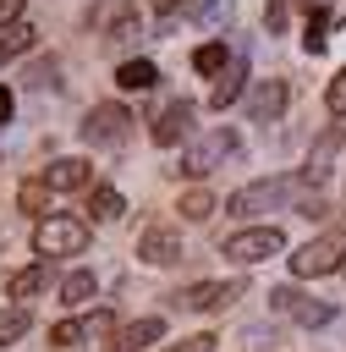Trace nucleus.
Returning a JSON list of instances; mask_svg holds the SVG:
<instances>
[{
  "instance_id": "f257e3e1",
  "label": "nucleus",
  "mask_w": 346,
  "mask_h": 352,
  "mask_svg": "<svg viewBox=\"0 0 346 352\" xmlns=\"http://www.w3.org/2000/svg\"><path fill=\"white\" fill-rule=\"evenodd\" d=\"M302 198V176H264V182H247L231 192V214H264V209H291Z\"/></svg>"
},
{
  "instance_id": "f03ea898",
  "label": "nucleus",
  "mask_w": 346,
  "mask_h": 352,
  "mask_svg": "<svg viewBox=\"0 0 346 352\" xmlns=\"http://www.w3.org/2000/svg\"><path fill=\"white\" fill-rule=\"evenodd\" d=\"M346 264V231H319L313 242H302L291 253V275L297 280H313V275H335Z\"/></svg>"
},
{
  "instance_id": "7ed1b4c3",
  "label": "nucleus",
  "mask_w": 346,
  "mask_h": 352,
  "mask_svg": "<svg viewBox=\"0 0 346 352\" xmlns=\"http://www.w3.org/2000/svg\"><path fill=\"white\" fill-rule=\"evenodd\" d=\"M88 220H71V214H44L38 220V231H33V248L44 253V258H71V253H82L88 248Z\"/></svg>"
},
{
  "instance_id": "20e7f679",
  "label": "nucleus",
  "mask_w": 346,
  "mask_h": 352,
  "mask_svg": "<svg viewBox=\"0 0 346 352\" xmlns=\"http://www.w3.org/2000/svg\"><path fill=\"white\" fill-rule=\"evenodd\" d=\"M132 138V110L126 104H93L88 110V121H82V143H93V148H121Z\"/></svg>"
},
{
  "instance_id": "39448f33",
  "label": "nucleus",
  "mask_w": 346,
  "mask_h": 352,
  "mask_svg": "<svg viewBox=\"0 0 346 352\" xmlns=\"http://www.w3.org/2000/svg\"><path fill=\"white\" fill-rule=\"evenodd\" d=\"M231 264H264V258H275V253H286V236L275 231V226H247V231H236V236H225V248H220Z\"/></svg>"
},
{
  "instance_id": "423d86ee",
  "label": "nucleus",
  "mask_w": 346,
  "mask_h": 352,
  "mask_svg": "<svg viewBox=\"0 0 346 352\" xmlns=\"http://www.w3.org/2000/svg\"><path fill=\"white\" fill-rule=\"evenodd\" d=\"M236 148H242V138H236L231 126H214L203 143H192V148H187V160H181L176 170H181V176H209V170H220V160H231Z\"/></svg>"
},
{
  "instance_id": "0eeeda50",
  "label": "nucleus",
  "mask_w": 346,
  "mask_h": 352,
  "mask_svg": "<svg viewBox=\"0 0 346 352\" xmlns=\"http://www.w3.org/2000/svg\"><path fill=\"white\" fill-rule=\"evenodd\" d=\"M269 308H275V314H286V319H297V324H308V330H319V324H330V319H335V308H330V302L308 297V292H302V286H291V280L269 292Z\"/></svg>"
},
{
  "instance_id": "6e6552de",
  "label": "nucleus",
  "mask_w": 346,
  "mask_h": 352,
  "mask_svg": "<svg viewBox=\"0 0 346 352\" xmlns=\"http://www.w3.org/2000/svg\"><path fill=\"white\" fill-rule=\"evenodd\" d=\"M236 297H247V280H198V286L176 292V308H187V314H220Z\"/></svg>"
},
{
  "instance_id": "1a4fd4ad",
  "label": "nucleus",
  "mask_w": 346,
  "mask_h": 352,
  "mask_svg": "<svg viewBox=\"0 0 346 352\" xmlns=\"http://www.w3.org/2000/svg\"><path fill=\"white\" fill-rule=\"evenodd\" d=\"M104 336H115V314H110V308H93V314H82V319H60V324L49 330L55 346H82V341H104Z\"/></svg>"
},
{
  "instance_id": "9d476101",
  "label": "nucleus",
  "mask_w": 346,
  "mask_h": 352,
  "mask_svg": "<svg viewBox=\"0 0 346 352\" xmlns=\"http://www.w3.org/2000/svg\"><path fill=\"white\" fill-rule=\"evenodd\" d=\"M341 143H346V126L335 121V126H324L319 138H313V148H308V165H302V187H319L330 170H335V154H341Z\"/></svg>"
},
{
  "instance_id": "9b49d317",
  "label": "nucleus",
  "mask_w": 346,
  "mask_h": 352,
  "mask_svg": "<svg viewBox=\"0 0 346 352\" xmlns=\"http://www.w3.org/2000/svg\"><path fill=\"white\" fill-rule=\"evenodd\" d=\"M286 104H291V82L286 77H258L253 94H247V116L253 121H280Z\"/></svg>"
},
{
  "instance_id": "f8f14e48",
  "label": "nucleus",
  "mask_w": 346,
  "mask_h": 352,
  "mask_svg": "<svg viewBox=\"0 0 346 352\" xmlns=\"http://www.w3.org/2000/svg\"><path fill=\"white\" fill-rule=\"evenodd\" d=\"M49 192H82L88 182H93V165L82 160V154H60V160H49L44 165V176H38Z\"/></svg>"
},
{
  "instance_id": "ddd939ff",
  "label": "nucleus",
  "mask_w": 346,
  "mask_h": 352,
  "mask_svg": "<svg viewBox=\"0 0 346 352\" xmlns=\"http://www.w3.org/2000/svg\"><path fill=\"white\" fill-rule=\"evenodd\" d=\"M137 258L143 264H154V270H170V264H181V236L170 231V226H148L143 236H137Z\"/></svg>"
},
{
  "instance_id": "4468645a",
  "label": "nucleus",
  "mask_w": 346,
  "mask_h": 352,
  "mask_svg": "<svg viewBox=\"0 0 346 352\" xmlns=\"http://www.w3.org/2000/svg\"><path fill=\"white\" fill-rule=\"evenodd\" d=\"M192 121H198V104H192V99H176V104L154 110V143H159V148L181 143V138L192 132Z\"/></svg>"
},
{
  "instance_id": "2eb2a0df",
  "label": "nucleus",
  "mask_w": 346,
  "mask_h": 352,
  "mask_svg": "<svg viewBox=\"0 0 346 352\" xmlns=\"http://www.w3.org/2000/svg\"><path fill=\"white\" fill-rule=\"evenodd\" d=\"M154 341H165V319H159V314L121 324V330L110 336V352H143V346H154Z\"/></svg>"
},
{
  "instance_id": "dca6fc26",
  "label": "nucleus",
  "mask_w": 346,
  "mask_h": 352,
  "mask_svg": "<svg viewBox=\"0 0 346 352\" xmlns=\"http://www.w3.org/2000/svg\"><path fill=\"white\" fill-rule=\"evenodd\" d=\"M214 77H220V82H214V94H209V104H214V110H225V104H236V94H242V82H247V60H242V55H231V60H225V66H220Z\"/></svg>"
},
{
  "instance_id": "f3484780",
  "label": "nucleus",
  "mask_w": 346,
  "mask_h": 352,
  "mask_svg": "<svg viewBox=\"0 0 346 352\" xmlns=\"http://www.w3.org/2000/svg\"><path fill=\"white\" fill-rule=\"evenodd\" d=\"M126 214V198L115 192V187H93L88 192V220H99V226H115Z\"/></svg>"
},
{
  "instance_id": "a211bd4d",
  "label": "nucleus",
  "mask_w": 346,
  "mask_h": 352,
  "mask_svg": "<svg viewBox=\"0 0 346 352\" xmlns=\"http://www.w3.org/2000/svg\"><path fill=\"white\" fill-rule=\"evenodd\" d=\"M93 292H99V280H93V270H71V275L60 280V302H66V308H77V302H88Z\"/></svg>"
},
{
  "instance_id": "6ab92c4d",
  "label": "nucleus",
  "mask_w": 346,
  "mask_h": 352,
  "mask_svg": "<svg viewBox=\"0 0 346 352\" xmlns=\"http://www.w3.org/2000/svg\"><path fill=\"white\" fill-rule=\"evenodd\" d=\"M44 280H49V275H44V264H33V270H16V275L5 280V292H11L16 302H27V297H38V292H44Z\"/></svg>"
},
{
  "instance_id": "aec40b11",
  "label": "nucleus",
  "mask_w": 346,
  "mask_h": 352,
  "mask_svg": "<svg viewBox=\"0 0 346 352\" xmlns=\"http://www.w3.org/2000/svg\"><path fill=\"white\" fill-rule=\"evenodd\" d=\"M181 220H192V226H203L209 214H214V198H209V187H192V192H181Z\"/></svg>"
},
{
  "instance_id": "412c9836",
  "label": "nucleus",
  "mask_w": 346,
  "mask_h": 352,
  "mask_svg": "<svg viewBox=\"0 0 346 352\" xmlns=\"http://www.w3.org/2000/svg\"><path fill=\"white\" fill-rule=\"evenodd\" d=\"M154 77H159L154 60H121V66H115V82H121V88H148Z\"/></svg>"
},
{
  "instance_id": "4be33fe9",
  "label": "nucleus",
  "mask_w": 346,
  "mask_h": 352,
  "mask_svg": "<svg viewBox=\"0 0 346 352\" xmlns=\"http://www.w3.org/2000/svg\"><path fill=\"white\" fill-rule=\"evenodd\" d=\"M33 50V28H22V22H11V33L0 38V66H11L16 55H27Z\"/></svg>"
},
{
  "instance_id": "5701e85b",
  "label": "nucleus",
  "mask_w": 346,
  "mask_h": 352,
  "mask_svg": "<svg viewBox=\"0 0 346 352\" xmlns=\"http://www.w3.org/2000/svg\"><path fill=\"white\" fill-rule=\"evenodd\" d=\"M27 336V308H0V346H16Z\"/></svg>"
},
{
  "instance_id": "b1692460",
  "label": "nucleus",
  "mask_w": 346,
  "mask_h": 352,
  "mask_svg": "<svg viewBox=\"0 0 346 352\" xmlns=\"http://www.w3.org/2000/svg\"><path fill=\"white\" fill-rule=\"evenodd\" d=\"M225 60H231V55H225V44H198V50H192V66H198L203 77H214Z\"/></svg>"
},
{
  "instance_id": "393cba45",
  "label": "nucleus",
  "mask_w": 346,
  "mask_h": 352,
  "mask_svg": "<svg viewBox=\"0 0 346 352\" xmlns=\"http://www.w3.org/2000/svg\"><path fill=\"white\" fill-rule=\"evenodd\" d=\"M302 44H308L313 55L330 44V11H313V16H308V38H302Z\"/></svg>"
},
{
  "instance_id": "a878e982",
  "label": "nucleus",
  "mask_w": 346,
  "mask_h": 352,
  "mask_svg": "<svg viewBox=\"0 0 346 352\" xmlns=\"http://www.w3.org/2000/svg\"><path fill=\"white\" fill-rule=\"evenodd\" d=\"M44 198H49L44 182H22V192H16V204H22L27 214H44Z\"/></svg>"
},
{
  "instance_id": "bb28decb",
  "label": "nucleus",
  "mask_w": 346,
  "mask_h": 352,
  "mask_svg": "<svg viewBox=\"0 0 346 352\" xmlns=\"http://www.w3.org/2000/svg\"><path fill=\"white\" fill-rule=\"evenodd\" d=\"M324 104H330V116H346V66H341L335 82L324 88Z\"/></svg>"
},
{
  "instance_id": "cd10ccee",
  "label": "nucleus",
  "mask_w": 346,
  "mask_h": 352,
  "mask_svg": "<svg viewBox=\"0 0 346 352\" xmlns=\"http://www.w3.org/2000/svg\"><path fill=\"white\" fill-rule=\"evenodd\" d=\"M286 16H291V0H269V11H264L269 33H286Z\"/></svg>"
},
{
  "instance_id": "c85d7f7f",
  "label": "nucleus",
  "mask_w": 346,
  "mask_h": 352,
  "mask_svg": "<svg viewBox=\"0 0 346 352\" xmlns=\"http://www.w3.org/2000/svg\"><path fill=\"white\" fill-rule=\"evenodd\" d=\"M214 346H220V341H214V336L203 330V336H187V341H176L170 352H214Z\"/></svg>"
},
{
  "instance_id": "c756f323",
  "label": "nucleus",
  "mask_w": 346,
  "mask_h": 352,
  "mask_svg": "<svg viewBox=\"0 0 346 352\" xmlns=\"http://www.w3.org/2000/svg\"><path fill=\"white\" fill-rule=\"evenodd\" d=\"M225 11H231V0H209V6L198 0V22H220Z\"/></svg>"
},
{
  "instance_id": "7c9ffc66",
  "label": "nucleus",
  "mask_w": 346,
  "mask_h": 352,
  "mask_svg": "<svg viewBox=\"0 0 346 352\" xmlns=\"http://www.w3.org/2000/svg\"><path fill=\"white\" fill-rule=\"evenodd\" d=\"M22 16V0H0V28H11Z\"/></svg>"
},
{
  "instance_id": "2f4dec72",
  "label": "nucleus",
  "mask_w": 346,
  "mask_h": 352,
  "mask_svg": "<svg viewBox=\"0 0 346 352\" xmlns=\"http://www.w3.org/2000/svg\"><path fill=\"white\" fill-rule=\"evenodd\" d=\"M148 6H154V16H176V11L192 6V0H148Z\"/></svg>"
},
{
  "instance_id": "473e14b6",
  "label": "nucleus",
  "mask_w": 346,
  "mask_h": 352,
  "mask_svg": "<svg viewBox=\"0 0 346 352\" xmlns=\"http://www.w3.org/2000/svg\"><path fill=\"white\" fill-rule=\"evenodd\" d=\"M11 104H16V99H11V88H0V121H11Z\"/></svg>"
},
{
  "instance_id": "72a5a7b5",
  "label": "nucleus",
  "mask_w": 346,
  "mask_h": 352,
  "mask_svg": "<svg viewBox=\"0 0 346 352\" xmlns=\"http://www.w3.org/2000/svg\"><path fill=\"white\" fill-rule=\"evenodd\" d=\"M291 6H308V11H330L335 0H291Z\"/></svg>"
}]
</instances>
